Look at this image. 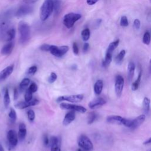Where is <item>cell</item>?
I'll use <instances>...</instances> for the list:
<instances>
[{
	"mask_svg": "<svg viewBox=\"0 0 151 151\" xmlns=\"http://www.w3.org/2000/svg\"><path fill=\"white\" fill-rule=\"evenodd\" d=\"M19 41L21 44H25L28 41L30 38V28L27 23L24 21H21L18 26Z\"/></svg>",
	"mask_w": 151,
	"mask_h": 151,
	"instance_id": "1",
	"label": "cell"
},
{
	"mask_svg": "<svg viewBox=\"0 0 151 151\" xmlns=\"http://www.w3.org/2000/svg\"><path fill=\"white\" fill-rule=\"evenodd\" d=\"M53 10V1L45 0L40 8V19L42 21H45L51 15Z\"/></svg>",
	"mask_w": 151,
	"mask_h": 151,
	"instance_id": "2",
	"label": "cell"
},
{
	"mask_svg": "<svg viewBox=\"0 0 151 151\" xmlns=\"http://www.w3.org/2000/svg\"><path fill=\"white\" fill-rule=\"evenodd\" d=\"M81 17V15L77 13H68L64 15L63 18V24L67 28H70L73 27L74 23Z\"/></svg>",
	"mask_w": 151,
	"mask_h": 151,
	"instance_id": "3",
	"label": "cell"
},
{
	"mask_svg": "<svg viewBox=\"0 0 151 151\" xmlns=\"http://www.w3.org/2000/svg\"><path fill=\"white\" fill-rule=\"evenodd\" d=\"M78 145L84 150L89 151L93 149V145L90 139L86 135L82 134L78 139Z\"/></svg>",
	"mask_w": 151,
	"mask_h": 151,
	"instance_id": "4",
	"label": "cell"
},
{
	"mask_svg": "<svg viewBox=\"0 0 151 151\" xmlns=\"http://www.w3.org/2000/svg\"><path fill=\"white\" fill-rule=\"evenodd\" d=\"M68 47L67 45L57 46L54 45H50L49 51L54 56L57 57H61L63 56L68 51Z\"/></svg>",
	"mask_w": 151,
	"mask_h": 151,
	"instance_id": "5",
	"label": "cell"
},
{
	"mask_svg": "<svg viewBox=\"0 0 151 151\" xmlns=\"http://www.w3.org/2000/svg\"><path fill=\"white\" fill-rule=\"evenodd\" d=\"M84 98L83 94H71L60 96L57 98V101L60 102L63 101H68L70 103H78L81 101Z\"/></svg>",
	"mask_w": 151,
	"mask_h": 151,
	"instance_id": "6",
	"label": "cell"
},
{
	"mask_svg": "<svg viewBox=\"0 0 151 151\" xmlns=\"http://www.w3.org/2000/svg\"><path fill=\"white\" fill-rule=\"evenodd\" d=\"M60 107L62 109L77 111V112L81 113H84L87 111V109L82 106L70 104V103H61L60 104Z\"/></svg>",
	"mask_w": 151,
	"mask_h": 151,
	"instance_id": "7",
	"label": "cell"
},
{
	"mask_svg": "<svg viewBox=\"0 0 151 151\" xmlns=\"http://www.w3.org/2000/svg\"><path fill=\"white\" fill-rule=\"evenodd\" d=\"M124 83V80L122 76L120 75H118L116 76L115 79V83H114V89L115 92L117 97H120L122 91L123 90Z\"/></svg>",
	"mask_w": 151,
	"mask_h": 151,
	"instance_id": "8",
	"label": "cell"
},
{
	"mask_svg": "<svg viewBox=\"0 0 151 151\" xmlns=\"http://www.w3.org/2000/svg\"><path fill=\"white\" fill-rule=\"evenodd\" d=\"M7 139L9 146L12 148L18 143V134H17V132L14 130H9L7 133Z\"/></svg>",
	"mask_w": 151,
	"mask_h": 151,
	"instance_id": "9",
	"label": "cell"
},
{
	"mask_svg": "<svg viewBox=\"0 0 151 151\" xmlns=\"http://www.w3.org/2000/svg\"><path fill=\"white\" fill-rule=\"evenodd\" d=\"M39 100L37 99H33L29 101H19L15 104V106L16 108L19 109H24L27 108L30 106H35L39 104Z\"/></svg>",
	"mask_w": 151,
	"mask_h": 151,
	"instance_id": "10",
	"label": "cell"
},
{
	"mask_svg": "<svg viewBox=\"0 0 151 151\" xmlns=\"http://www.w3.org/2000/svg\"><path fill=\"white\" fill-rule=\"evenodd\" d=\"M33 11L32 6L28 5H24L21 6L17 11L15 15L18 17H21L25 16L29 14H31Z\"/></svg>",
	"mask_w": 151,
	"mask_h": 151,
	"instance_id": "11",
	"label": "cell"
},
{
	"mask_svg": "<svg viewBox=\"0 0 151 151\" xmlns=\"http://www.w3.org/2000/svg\"><path fill=\"white\" fill-rule=\"evenodd\" d=\"M49 145L51 151H61V139L58 137L52 136L50 139Z\"/></svg>",
	"mask_w": 151,
	"mask_h": 151,
	"instance_id": "12",
	"label": "cell"
},
{
	"mask_svg": "<svg viewBox=\"0 0 151 151\" xmlns=\"http://www.w3.org/2000/svg\"><path fill=\"white\" fill-rule=\"evenodd\" d=\"M106 103V101L101 97L96 98L88 103V107L91 109H95L99 108Z\"/></svg>",
	"mask_w": 151,
	"mask_h": 151,
	"instance_id": "13",
	"label": "cell"
},
{
	"mask_svg": "<svg viewBox=\"0 0 151 151\" xmlns=\"http://www.w3.org/2000/svg\"><path fill=\"white\" fill-rule=\"evenodd\" d=\"M14 70V65H11L6 68H5L4 70H2L0 72V81H3L7 78L13 72Z\"/></svg>",
	"mask_w": 151,
	"mask_h": 151,
	"instance_id": "14",
	"label": "cell"
},
{
	"mask_svg": "<svg viewBox=\"0 0 151 151\" xmlns=\"http://www.w3.org/2000/svg\"><path fill=\"white\" fill-rule=\"evenodd\" d=\"M15 35V29L14 28H9L0 37L5 41H11L14 39Z\"/></svg>",
	"mask_w": 151,
	"mask_h": 151,
	"instance_id": "15",
	"label": "cell"
},
{
	"mask_svg": "<svg viewBox=\"0 0 151 151\" xmlns=\"http://www.w3.org/2000/svg\"><path fill=\"white\" fill-rule=\"evenodd\" d=\"M146 118V116L145 114H141L135 118L134 119L132 120V124L130 127L131 129H136L139 127L145 121Z\"/></svg>",
	"mask_w": 151,
	"mask_h": 151,
	"instance_id": "16",
	"label": "cell"
},
{
	"mask_svg": "<svg viewBox=\"0 0 151 151\" xmlns=\"http://www.w3.org/2000/svg\"><path fill=\"white\" fill-rule=\"evenodd\" d=\"M76 118V114L74 111H68L65 115L63 120V124L64 126H67L70 124Z\"/></svg>",
	"mask_w": 151,
	"mask_h": 151,
	"instance_id": "17",
	"label": "cell"
},
{
	"mask_svg": "<svg viewBox=\"0 0 151 151\" xmlns=\"http://www.w3.org/2000/svg\"><path fill=\"white\" fill-rule=\"evenodd\" d=\"M14 47V42L9 41L8 43H6L5 45L3 46L1 50V53L2 55H9V54L11 53L13 48Z\"/></svg>",
	"mask_w": 151,
	"mask_h": 151,
	"instance_id": "18",
	"label": "cell"
},
{
	"mask_svg": "<svg viewBox=\"0 0 151 151\" xmlns=\"http://www.w3.org/2000/svg\"><path fill=\"white\" fill-rule=\"evenodd\" d=\"M27 134V129L26 126L24 123H21L19 125V130L18 133V139L20 141H22L24 140Z\"/></svg>",
	"mask_w": 151,
	"mask_h": 151,
	"instance_id": "19",
	"label": "cell"
},
{
	"mask_svg": "<svg viewBox=\"0 0 151 151\" xmlns=\"http://www.w3.org/2000/svg\"><path fill=\"white\" fill-rule=\"evenodd\" d=\"M135 64L133 62H129L127 65V77L129 79V81H130L134 76V70H135Z\"/></svg>",
	"mask_w": 151,
	"mask_h": 151,
	"instance_id": "20",
	"label": "cell"
},
{
	"mask_svg": "<svg viewBox=\"0 0 151 151\" xmlns=\"http://www.w3.org/2000/svg\"><path fill=\"white\" fill-rule=\"evenodd\" d=\"M123 117L117 115L109 116L107 117L106 120L108 123H114V124H122Z\"/></svg>",
	"mask_w": 151,
	"mask_h": 151,
	"instance_id": "21",
	"label": "cell"
},
{
	"mask_svg": "<svg viewBox=\"0 0 151 151\" xmlns=\"http://www.w3.org/2000/svg\"><path fill=\"white\" fill-rule=\"evenodd\" d=\"M103 88V82L101 80H98L94 84V91L96 95H100Z\"/></svg>",
	"mask_w": 151,
	"mask_h": 151,
	"instance_id": "22",
	"label": "cell"
},
{
	"mask_svg": "<svg viewBox=\"0 0 151 151\" xmlns=\"http://www.w3.org/2000/svg\"><path fill=\"white\" fill-rule=\"evenodd\" d=\"M111 60H112V54L106 52L105 55V58L102 63L103 66L105 68H107V67L109 66L111 62Z\"/></svg>",
	"mask_w": 151,
	"mask_h": 151,
	"instance_id": "23",
	"label": "cell"
},
{
	"mask_svg": "<svg viewBox=\"0 0 151 151\" xmlns=\"http://www.w3.org/2000/svg\"><path fill=\"white\" fill-rule=\"evenodd\" d=\"M119 40H116L114 41L111 42L108 46L107 49L106 50L107 52H109V53H111L113 54V52L114 51V50L118 47L119 44Z\"/></svg>",
	"mask_w": 151,
	"mask_h": 151,
	"instance_id": "24",
	"label": "cell"
},
{
	"mask_svg": "<svg viewBox=\"0 0 151 151\" xmlns=\"http://www.w3.org/2000/svg\"><path fill=\"white\" fill-rule=\"evenodd\" d=\"M141 78H142V70H140L137 79L132 84V90L133 91H136L138 89L140 81H141Z\"/></svg>",
	"mask_w": 151,
	"mask_h": 151,
	"instance_id": "25",
	"label": "cell"
},
{
	"mask_svg": "<svg viewBox=\"0 0 151 151\" xmlns=\"http://www.w3.org/2000/svg\"><path fill=\"white\" fill-rule=\"evenodd\" d=\"M4 104L6 108H7L10 104V96L8 88H5L4 94Z\"/></svg>",
	"mask_w": 151,
	"mask_h": 151,
	"instance_id": "26",
	"label": "cell"
},
{
	"mask_svg": "<svg viewBox=\"0 0 151 151\" xmlns=\"http://www.w3.org/2000/svg\"><path fill=\"white\" fill-rule=\"evenodd\" d=\"M150 100L147 97H145L143 101V110L146 113H147L150 109Z\"/></svg>",
	"mask_w": 151,
	"mask_h": 151,
	"instance_id": "27",
	"label": "cell"
},
{
	"mask_svg": "<svg viewBox=\"0 0 151 151\" xmlns=\"http://www.w3.org/2000/svg\"><path fill=\"white\" fill-rule=\"evenodd\" d=\"M126 54V51L124 50H122L116 57L115 61L117 64H120L123 60V58Z\"/></svg>",
	"mask_w": 151,
	"mask_h": 151,
	"instance_id": "28",
	"label": "cell"
},
{
	"mask_svg": "<svg viewBox=\"0 0 151 151\" xmlns=\"http://www.w3.org/2000/svg\"><path fill=\"white\" fill-rule=\"evenodd\" d=\"M81 37L84 41H87L88 40L90 35V31L88 28H85L81 31Z\"/></svg>",
	"mask_w": 151,
	"mask_h": 151,
	"instance_id": "29",
	"label": "cell"
},
{
	"mask_svg": "<svg viewBox=\"0 0 151 151\" xmlns=\"http://www.w3.org/2000/svg\"><path fill=\"white\" fill-rule=\"evenodd\" d=\"M29 83H30V80H29V78H24V79L21 81V82L20 83V84H19V88H20V90H21V91L24 90L26 88V87L29 85Z\"/></svg>",
	"mask_w": 151,
	"mask_h": 151,
	"instance_id": "30",
	"label": "cell"
},
{
	"mask_svg": "<svg viewBox=\"0 0 151 151\" xmlns=\"http://www.w3.org/2000/svg\"><path fill=\"white\" fill-rule=\"evenodd\" d=\"M54 5V11L55 14H57L61 9V2L60 0H52Z\"/></svg>",
	"mask_w": 151,
	"mask_h": 151,
	"instance_id": "31",
	"label": "cell"
},
{
	"mask_svg": "<svg viewBox=\"0 0 151 151\" xmlns=\"http://www.w3.org/2000/svg\"><path fill=\"white\" fill-rule=\"evenodd\" d=\"M150 34L149 32L146 31L143 37V42L146 45H149L150 42Z\"/></svg>",
	"mask_w": 151,
	"mask_h": 151,
	"instance_id": "32",
	"label": "cell"
},
{
	"mask_svg": "<svg viewBox=\"0 0 151 151\" xmlns=\"http://www.w3.org/2000/svg\"><path fill=\"white\" fill-rule=\"evenodd\" d=\"M97 114L95 112H91L89 113L88 116V120H87V123L88 124H92L94 120L96 119Z\"/></svg>",
	"mask_w": 151,
	"mask_h": 151,
	"instance_id": "33",
	"label": "cell"
},
{
	"mask_svg": "<svg viewBox=\"0 0 151 151\" xmlns=\"http://www.w3.org/2000/svg\"><path fill=\"white\" fill-rule=\"evenodd\" d=\"M8 116H9V118L11 120V122H15L16 119H17V113H16V111H15L14 109H11L10 111L8 114Z\"/></svg>",
	"mask_w": 151,
	"mask_h": 151,
	"instance_id": "34",
	"label": "cell"
},
{
	"mask_svg": "<svg viewBox=\"0 0 151 151\" xmlns=\"http://www.w3.org/2000/svg\"><path fill=\"white\" fill-rule=\"evenodd\" d=\"M37 71V67L36 65H32L30 67L27 71V74L29 76H33Z\"/></svg>",
	"mask_w": 151,
	"mask_h": 151,
	"instance_id": "35",
	"label": "cell"
},
{
	"mask_svg": "<svg viewBox=\"0 0 151 151\" xmlns=\"http://www.w3.org/2000/svg\"><path fill=\"white\" fill-rule=\"evenodd\" d=\"M32 99V93H31L28 89L26 90L25 95H24V100L25 101H29Z\"/></svg>",
	"mask_w": 151,
	"mask_h": 151,
	"instance_id": "36",
	"label": "cell"
},
{
	"mask_svg": "<svg viewBox=\"0 0 151 151\" xmlns=\"http://www.w3.org/2000/svg\"><path fill=\"white\" fill-rule=\"evenodd\" d=\"M132 124V120H130V119H127L123 117L121 124H123V126H124L126 127L130 128Z\"/></svg>",
	"mask_w": 151,
	"mask_h": 151,
	"instance_id": "37",
	"label": "cell"
},
{
	"mask_svg": "<svg viewBox=\"0 0 151 151\" xmlns=\"http://www.w3.org/2000/svg\"><path fill=\"white\" fill-rule=\"evenodd\" d=\"M120 24L122 27H127L129 25L127 18L126 16H122L120 19Z\"/></svg>",
	"mask_w": 151,
	"mask_h": 151,
	"instance_id": "38",
	"label": "cell"
},
{
	"mask_svg": "<svg viewBox=\"0 0 151 151\" xmlns=\"http://www.w3.org/2000/svg\"><path fill=\"white\" fill-rule=\"evenodd\" d=\"M27 117L30 122H32L35 119V113L32 110H29L27 111Z\"/></svg>",
	"mask_w": 151,
	"mask_h": 151,
	"instance_id": "39",
	"label": "cell"
},
{
	"mask_svg": "<svg viewBox=\"0 0 151 151\" xmlns=\"http://www.w3.org/2000/svg\"><path fill=\"white\" fill-rule=\"evenodd\" d=\"M57 74L54 73V72H52L50 76V77H48V82L49 83H53L54 81H55V80H57Z\"/></svg>",
	"mask_w": 151,
	"mask_h": 151,
	"instance_id": "40",
	"label": "cell"
},
{
	"mask_svg": "<svg viewBox=\"0 0 151 151\" xmlns=\"http://www.w3.org/2000/svg\"><path fill=\"white\" fill-rule=\"evenodd\" d=\"M28 89L31 93H35V92H36V91H37V90H38V86H37V85L35 83H31V84H30V86H29V87H28Z\"/></svg>",
	"mask_w": 151,
	"mask_h": 151,
	"instance_id": "41",
	"label": "cell"
},
{
	"mask_svg": "<svg viewBox=\"0 0 151 151\" xmlns=\"http://www.w3.org/2000/svg\"><path fill=\"white\" fill-rule=\"evenodd\" d=\"M140 27V21L138 19H135L133 22V27L136 29H139Z\"/></svg>",
	"mask_w": 151,
	"mask_h": 151,
	"instance_id": "42",
	"label": "cell"
},
{
	"mask_svg": "<svg viewBox=\"0 0 151 151\" xmlns=\"http://www.w3.org/2000/svg\"><path fill=\"white\" fill-rule=\"evenodd\" d=\"M50 45L49 44H42L41 47H40V50L44 51H49V49H50Z\"/></svg>",
	"mask_w": 151,
	"mask_h": 151,
	"instance_id": "43",
	"label": "cell"
},
{
	"mask_svg": "<svg viewBox=\"0 0 151 151\" xmlns=\"http://www.w3.org/2000/svg\"><path fill=\"white\" fill-rule=\"evenodd\" d=\"M43 143L45 146H48L49 145L50 140H49L47 135H46V134H44L43 136Z\"/></svg>",
	"mask_w": 151,
	"mask_h": 151,
	"instance_id": "44",
	"label": "cell"
},
{
	"mask_svg": "<svg viewBox=\"0 0 151 151\" xmlns=\"http://www.w3.org/2000/svg\"><path fill=\"white\" fill-rule=\"evenodd\" d=\"M73 50L74 54L77 55L78 54V47L76 42H74L73 44Z\"/></svg>",
	"mask_w": 151,
	"mask_h": 151,
	"instance_id": "45",
	"label": "cell"
},
{
	"mask_svg": "<svg viewBox=\"0 0 151 151\" xmlns=\"http://www.w3.org/2000/svg\"><path fill=\"white\" fill-rule=\"evenodd\" d=\"M88 48H89V44H88V43H87V42L84 43V45H83V52H87L88 51Z\"/></svg>",
	"mask_w": 151,
	"mask_h": 151,
	"instance_id": "46",
	"label": "cell"
},
{
	"mask_svg": "<svg viewBox=\"0 0 151 151\" xmlns=\"http://www.w3.org/2000/svg\"><path fill=\"white\" fill-rule=\"evenodd\" d=\"M99 0H87V3L90 5H92L95 4Z\"/></svg>",
	"mask_w": 151,
	"mask_h": 151,
	"instance_id": "47",
	"label": "cell"
},
{
	"mask_svg": "<svg viewBox=\"0 0 151 151\" xmlns=\"http://www.w3.org/2000/svg\"><path fill=\"white\" fill-rule=\"evenodd\" d=\"M18 93L17 91V89L15 88L14 90V100H16L18 98Z\"/></svg>",
	"mask_w": 151,
	"mask_h": 151,
	"instance_id": "48",
	"label": "cell"
},
{
	"mask_svg": "<svg viewBox=\"0 0 151 151\" xmlns=\"http://www.w3.org/2000/svg\"><path fill=\"white\" fill-rule=\"evenodd\" d=\"M37 0H24V1L25 2H26L27 4H32L34 3L35 2H36Z\"/></svg>",
	"mask_w": 151,
	"mask_h": 151,
	"instance_id": "49",
	"label": "cell"
},
{
	"mask_svg": "<svg viewBox=\"0 0 151 151\" xmlns=\"http://www.w3.org/2000/svg\"><path fill=\"white\" fill-rule=\"evenodd\" d=\"M144 145H149V144H151V137L149 138L148 139H147L144 143Z\"/></svg>",
	"mask_w": 151,
	"mask_h": 151,
	"instance_id": "50",
	"label": "cell"
},
{
	"mask_svg": "<svg viewBox=\"0 0 151 151\" xmlns=\"http://www.w3.org/2000/svg\"><path fill=\"white\" fill-rule=\"evenodd\" d=\"M149 71L151 73V58H150V61H149Z\"/></svg>",
	"mask_w": 151,
	"mask_h": 151,
	"instance_id": "51",
	"label": "cell"
},
{
	"mask_svg": "<svg viewBox=\"0 0 151 151\" xmlns=\"http://www.w3.org/2000/svg\"><path fill=\"white\" fill-rule=\"evenodd\" d=\"M0 151H5L2 146V145L1 143H0Z\"/></svg>",
	"mask_w": 151,
	"mask_h": 151,
	"instance_id": "52",
	"label": "cell"
},
{
	"mask_svg": "<svg viewBox=\"0 0 151 151\" xmlns=\"http://www.w3.org/2000/svg\"><path fill=\"white\" fill-rule=\"evenodd\" d=\"M77 151H81V149H78V150H77Z\"/></svg>",
	"mask_w": 151,
	"mask_h": 151,
	"instance_id": "53",
	"label": "cell"
},
{
	"mask_svg": "<svg viewBox=\"0 0 151 151\" xmlns=\"http://www.w3.org/2000/svg\"><path fill=\"white\" fill-rule=\"evenodd\" d=\"M150 1H151V0H150Z\"/></svg>",
	"mask_w": 151,
	"mask_h": 151,
	"instance_id": "54",
	"label": "cell"
},
{
	"mask_svg": "<svg viewBox=\"0 0 151 151\" xmlns=\"http://www.w3.org/2000/svg\"><path fill=\"white\" fill-rule=\"evenodd\" d=\"M85 151H86V150H85Z\"/></svg>",
	"mask_w": 151,
	"mask_h": 151,
	"instance_id": "55",
	"label": "cell"
}]
</instances>
